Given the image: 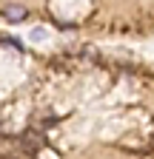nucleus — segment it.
<instances>
[{"instance_id":"obj_1","label":"nucleus","mask_w":154,"mask_h":159,"mask_svg":"<svg viewBox=\"0 0 154 159\" xmlns=\"http://www.w3.org/2000/svg\"><path fill=\"white\" fill-rule=\"evenodd\" d=\"M0 11H3V17L9 20V23H20V20H26V14H29V9L23 3H6Z\"/></svg>"},{"instance_id":"obj_2","label":"nucleus","mask_w":154,"mask_h":159,"mask_svg":"<svg viewBox=\"0 0 154 159\" xmlns=\"http://www.w3.org/2000/svg\"><path fill=\"white\" fill-rule=\"evenodd\" d=\"M0 159H14V156H0Z\"/></svg>"}]
</instances>
